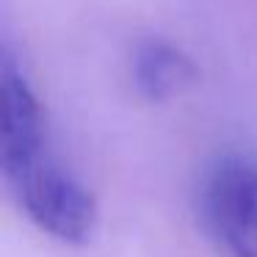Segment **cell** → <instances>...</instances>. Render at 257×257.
Segmentation results:
<instances>
[{"label":"cell","mask_w":257,"mask_h":257,"mask_svg":"<svg viewBox=\"0 0 257 257\" xmlns=\"http://www.w3.org/2000/svg\"><path fill=\"white\" fill-rule=\"evenodd\" d=\"M25 216L45 235L80 246L97 229V202L91 191L53 155L42 152L23 172L6 177Z\"/></svg>","instance_id":"obj_1"},{"label":"cell","mask_w":257,"mask_h":257,"mask_svg":"<svg viewBox=\"0 0 257 257\" xmlns=\"http://www.w3.org/2000/svg\"><path fill=\"white\" fill-rule=\"evenodd\" d=\"M205 227L227 257H257V163L221 155L202 177Z\"/></svg>","instance_id":"obj_2"},{"label":"cell","mask_w":257,"mask_h":257,"mask_svg":"<svg viewBox=\"0 0 257 257\" xmlns=\"http://www.w3.org/2000/svg\"><path fill=\"white\" fill-rule=\"evenodd\" d=\"M47 127L39 97L25 69L9 50L0 58V166L3 174L23 172L47 152Z\"/></svg>","instance_id":"obj_3"},{"label":"cell","mask_w":257,"mask_h":257,"mask_svg":"<svg viewBox=\"0 0 257 257\" xmlns=\"http://www.w3.org/2000/svg\"><path fill=\"white\" fill-rule=\"evenodd\" d=\"M196 80V64L188 53L166 39H144L133 53V83L150 102H166Z\"/></svg>","instance_id":"obj_4"}]
</instances>
